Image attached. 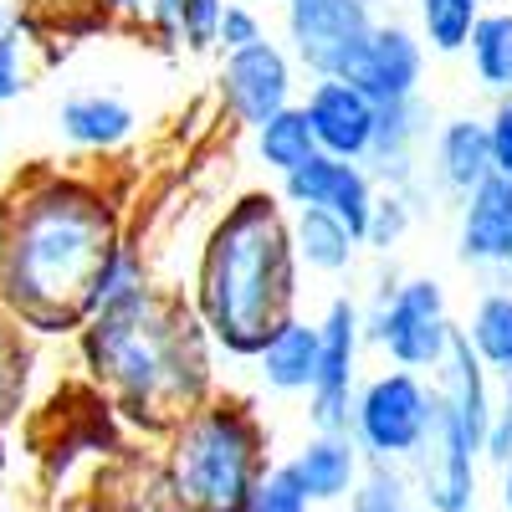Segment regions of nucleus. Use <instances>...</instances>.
Listing matches in <instances>:
<instances>
[{"instance_id": "nucleus-24", "label": "nucleus", "mask_w": 512, "mask_h": 512, "mask_svg": "<svg viewBox=\"0 0 512 512\" xmlns=\"http://www.w3.org/2000/svg\"><path fill=\"white\" fill-rule=\"evenodd\" d=\"M461 333L472 338V349L482 354V364L507 384L512 379V292L507 287H487Z\"/></svg>"}, {"instance_id": "nucleus-18", "label": "nucleus", "mask_w": 512, "mask_h": 512, "mask_svg": "<svg viewBox=\"0 0 512 512\" xmlns=\"http://www.w3.org/2000/svg\"><path fill=\"white\" fill-rule=\"evenodd\" d=\"M318 323L303 313H287L267 344L256 349V374L272 395H308L313 390V374H318Z\"/></svg>"}, {"instance_id": "nucleus-30", "label": "nucleus", "mask_w": 512, "mask_h": 512, "mask_svg": "<svg viewBox=\"0 0 512 512\" xmlns=\"http://www.w3.org/2000/svg\"><path fill=\"white\" fill-rule=\"evenodd\" d=\"M415 210H420L415 195H405V190H384V185H379L374 210H369V226H364V246H369L374 256H390V251L410 236Z\"/></svg>"}, {"instance_id": "nucleus-14", "label": "nucleus", "mask_w": 512, "mask_h": 512, "mask_svg": "<svg viewBox=\"0 0 512 512\" xmlns=\"http://www.w3.org/2000/svg\"><path fill=\"white\" fill-rule=\"evenodd\" d=\"M456 216V256L477 272H512V175H492L466 190Z\"/></svg>"}, {"instance_id": "nucleus-34", "label": "nucleus", "mask_w": 512, "mask_h": 512, "mask_svg": "<svg viewBox=\"0 0 512 512\" xmlns=\"http://www.w3.org/2000/svg\"><path fill=\"white\" fill-rule=\"evenodd\" d=\"M482 461H492L497 472L512 461V379H507V395H502V400H497V410H492L487 441H482Z\"/></svg>"}, {"instance_id": "nucleus-11", "label": "nucleus", "mask_w": 512, "mask_h": 512, "mask_svg": "<svg viewBox=\"0 0 512 512\" xmlns=\"http://www.w3.org/2000/svg\"><path fill=\"white\" fill-rule=\"evenodd\" d=\"M277 195L287 205H323L333 210L338 221H349V231L364 241V226H369V210H374V175L364 159H338V154H313L308 164H297L292 175L277 180Z\"/></svg>"}, {"instance_id": "nucleus-26", "label": "nucleus", "mask_w": 512, "mask_h": 512, "mask_svg": "<svg viewBox=\"0 0 512 512\" xmlns=\"http://www.w3.org/2000/svg\"><path fill=\"white\" fill-rule=\"evenodd\" d=\"M149 287H159L154 272H149V251H144L139 241H128V236H123V241L113 246V256L103 262V272H98L93 313H103V308H123V303H139Z\"/></svg>"}, {"instance_id": "nucleus-29", "label": "nucleus", "mask_w": 512, "mask_h": 512, "mask_svg": "<svg viewBox=\"0 0 512 512\" xmlns=\"http://www.w3.org/2000/svg\"><path fill=\"white\" fill-rule=\"evenodd\" d=\"M415 482L405 461H364V472L349 492V512H410Z\"/></svg>"}, {"instance_id": "nucleus-7", "label": "nucleus", "mask_w": 512, "mask_h": 512, "mask_svg": "<svg viewBox=\"0 0 512 512\" xmlns=\"http://www.w3.org/2000/svg\"><path fill=\"white\" fill-rule=\"evenodd\" d=\"M405 466H410L415 497L431 512H472L477 507L482 446L461 431V420L436 395V384H431V420H425V436H420V446Z\"/></svg>"}, {"instance_id": "nucleus-16", "label": "nucleus", "mask_w": 512, "mask_h": 512, "mask_svg": "<svg viewBox=\"0 0 512 512\" xmlns=\"http://www.w3.org/2000/svg\"><path fill=\"white\" fill-rule=\"evenodd\" d=\"M492 139L487 118H446L431 134V164H425V185H436L441 195L461 200L466 190H477L492 175Z\"/></svg>"}, {"instance_id": "nucleus-3", "label": "nucleus", "mask_w": 512, "mask_h": 512, "mask_svg": "<svg viewBox=\"0 0 512 512\" xmlns=\"http://www.w3.org/2000/svg\"><path fill=\"white\" fill-rule=\"evenodd\" d=\"M297 277L303 262L292 251V226L282 195L251 190L221 210L210 226L195 267V313L210 333V344L231 359H256L267 333L297 313Z\"/></svg>"}, {"instance_id": "nucleus-10", "label": "nucleus", "mask_w": 512, "mask_h": 512, "mask_svg": "<svg viewBox=\"0 0 512 512\" xmlns=\"http://www.w3.org/2000/svg\"><path fill=\"white\" fill-rule=\"evenodd\" d=\"M297 77H292V52L277 47L272 36L251 41V47L221 52V77H216V93L226 103V113L241 128H256L262 118H272L277 108L297 103L292 98Z\"/></svg>"}, {"instance_id": "nucleus-38", "label": "nucleus", "mask_w": 512, "mask_h": 512, "mask_svg": "<svg viewBox=\"0 0 512 512\" xmlns=\"http://www.w3.org/2000/svg\"><path fill=\"white\" fill-rule=\"evenodd\" d=\"M16 26H21V16H16V11L6 6V0H0V36H11Z\"/></svg>"}, {"instance_id": "nucleus-19", "label": "nucleus", "mask_w": 512, "mask_h": 512, "mask_svg": "<svg viewBox=\"0 0 512 512\" xmlns=\"http://www.w3.org/2000/svg\"><path fill=\"white\" fill-rule=\"evenodd\" d=\"M364 446L354 441V431H313V441H303V451L292 456L297 482L308 487V497L323 502H344L364 472Z\"/></svg>"}, {"instance_id": "nucleus-39", "label": "nucleus", "mask_w": 512, "mask_h": 512, "mask_svg": "<svg viewBox=\"0 0 512 512\" xmlns=\"http://www.w3.org/2000/svg\"><path fill=\"white\" fill-rule=\"evenodd\" d=\"M0 472H6V441H0Z\"/></svg>"}, {"instance_id": "nucleus-21", "label": "nucleus", "mask_w": 512, "mask_h": 512, "mask_svg": "<svg viewBox=\"0 0 512 512\" xmlns=\"http://www.w3.org/2000/svg\"><path fill=\"white\" fill-rule=\"evenodd\" d=\"M57 128H62V139L72 149L108 154V149H118V144H128L139 134V113L113 93H72L57 108Z\"/></svg>"}, {"instance_id": "nucleus-17", "label": "nucleus", "mask_w": 512, "mask_h": 512, "mask_svg": "<svg viewBox=\"0 0 512 512\" xmlns=\"http://www.w3.org/2000/svg\"><path fill=\"white\" fill-rule=\"evenodd\" d=\"M431 384H436V395L451 405V415L461 420V431L482 446L487 425H492V410H497V395H492V369L482 364V354L472 349V338H466L461 328L451 338L441 369L431 374Z\"/></svg>"}, {"instance_id": "nucleus-23", "label": "nucleus", "mask_w": 512, "mask_h": 512, "mask_svg": "<svg viewBox=\"0 0 512 512\" xmlns=\"http://www.w3.org/2000/svg\"><path fill=\"white\" fill-rule=\"evenodd\" d=\"M226 0H149L144 26L164 47H190V52H216Z\"/></svg>"}, {"instance_id": "nucleus-20", "label": "nucleus", "mask_w": 512, "mask_h": 512, "mask_svg": "<svg viewBox=\"0 0 512 512\" xmlns=\"http://www.w3.org/2000/svg\"><path fill=\"white\" fill-rule=\"evenodd\" d=\"M287 226H292L297 262H303L308 272H318V277H344V272H354L364 241L349 231V221H338L333 210H323V205H292Z\"/></svg>"}, {"instance_id": "nucleus-4", "label": "nucleus", "mask_w": 512, "mask_h": 512, "mask_svg": "<svg viewBox=\"0 0 512 512\" xmlns=\"http://www.w3.org/2000/svg\"><path fill=\"white\" fill-rule=\"evenodd\" d=\"M267 425L246 400L210 395L164 431V492L175 512H246L272 466Z\"/></svg>"}, {"instance_id": "nucleus-22", "label": "nucleus", "mask_w": 512, "mask_h": 512, "mask_svg": "<svg viewBox=\"0 0 512 512\" xmlns=\"http://www.w3.org/2000/svg\"><path fill=\"white\" fill-rule=\"evenodd\" d=\"M251 144H256V164L272 169V175H292L297 164H308L318 154V134H313V123H308V108L303 103H287L277 108L272 118H262L251 128Z\"/></svg>"}, {"instance_id": "nucleus-2", "label": "nucleus", "mask_w": 512, "mask_h": 512, "mask_svg": "<svg viewBox=\"0 0 512 512\" xmlns=\"http://www.w3.org/2000/svg\"><path fill=\"white\" fill-rule=\"evenodd\" d=\"M77 344L103 400L154 436L216 395V359H210L216 344L195 303H185L175 287H149L139 303L93 313Z\"/></svg>"}, {"instance_id": "nucleus-12", "label": "nucleus", "mask_w": 512, "mask_h": 512, "mask_svg": "<svg viewBox=\"0 0 512 512\" xmlns=\"http://www.w3.org/2000/svg\"><path fill=\"white\" fill-rule=\"evenodd\" d=\"M344 77L359 93H369L374 103H400L420 93L425 77V41L420 31L400 26V21H374L369 36L359 41V52L349 57Z\"/></svg>"}, {"instance_id": "nucleus-13", "label": "nucleus", "mask_w": 512, "mask_h": 512, "mask_svg": "<svg viewBox=\"0 0 512 512\" xmlns=\"http://www.w3.org/2000/svg\"><path fill=\"white\" fill-rule=\"evenodd\" d=\"M431 144V108L415 98L400 103H379L374 113V139H369V175L384 190H405L415 200H425V175H420V149Z\"/></svg>"}, {"instance_id": "nucleus-37", "label": "nucleus", "mask_w": 512, "mask_h": 512, "mask_svg": "<svg viewBox=\"0 0 512 512\" xmlns=\"http://www.w3.org/2000/svg\"><path fill=\"white\" fill-rule=\"evenodd\" d=\"M497 497H502V512H512V461L502 466V487H497Z\"/></svg>"}, {"instance_id": "nucleus-40", "label": "nucleus", "mask_w": 512, "mask_h": 512, "mask_svg": "<svg viewBox=\"0 0 512 512\" xmlns=\"http://www.w3.org/2000/svg\"><path fill=\"white\" fill-rule=\"evenodd\" d=\"M410 512H415V507H410Z\"/></svg>"}, {"instance_id": "nucleus-36", "label": "nucleus", "mask_w": 512, "mask_h": 512, "mask_svg": "<svg viewBox=\"0 0 512 512\" xmlns=\"http://www.w3.org/2000/svg\"><path fill=\"white\" fill-rule=\"evenodd\" d=\"M98 16L108 21H144L149 16V0H98Z\"/></svg>"}, {"instance_id": "nucleus-9", "label": "nucleus", "mask_w": 512, "mask_h": 512, "mask_svg": "<svg viewBox=\"0 0 512 512\" xmlns=\"http://www.w3.org/2000/svg\"><path fill=\"white\" fill-rule=\"evenodd\" d=\"M369 0H287V41L292 57L313 77H344L349 57L374 26Z\"/></svg>"}, {"instance_id": "nucleus-6", "label": "nucleus", "mask_w": 512, "mask_h": 512, "mask_svg": "<svg viewBox=\"0 0 512 512\" xmlns=\"http://www.w3.org/2000/svg\"><path fill=\"white\" fill-rule=\"evenodd\" d=\"M431 420V379L415 369H379L359 379L349 431L369 461H410Z\"/></svg>"}, {"instance_id": "nucleus-31", "label": "nucleus", "mask_w": 512, "mask_h": 512, "mask_svg": "<svg viewBox=\"0 0 512 512\" xmlns=\"http://www.w3.org/2000/svg\"><path fill=\"white\" fill-rule=\"evenodd\" d=\"M313 507H318V502L308 497L303 482H297L292 461H272V466H267V477L256 482L246 512H313Z\"/></svg>"}, {"instance_id": "nucleus-27", "label": "nucleus", "mask_w": 512, "mask_h": 512, "mask_svg": "<svg viewBox=\"0 0 512 512\" xmlns=\"http://www.w3.org/2000/svg\"><path fill=\"white\" fill-rule=\"evenodd\" d=\"M482 0H415V21H420V41L436 57H456L472 41V26L482 21Z\"/></svg>"}, {"instance_id": "nucleus-1", "label": "nucleus", "mask_w": 512, "mask_h": 512, "mask_svg": "<svg viewBox=\"0 0 512 512\" xmlns=\"http://www.w3.org/2000/svg\"><path fill=\"white\" fill-rule=\"evenodd\" d=\"M123 241L118 195L72 169H26L0 195V308L26 333H82L98 272Z\"/></svg>"}, {"instance_id": "nucleus-35", "label": "nucleus", "mask_w": 512, "mask_h": 512, "mask_svg": "<svg viewBox=\"0 0 512 512\" xmlns=\"http://www.w3.org/2000/svg\"><path fill=\"white\" fill-rule=\"evenodd\" d=\"M487 139H492L497 175H512V93L492 103V113H487Z\"/></svg>"}, {"instance_id": "nucleus-33", "label": "nucleus", "mask_w": 512, "mask_h": 512, "mask_svg": "<svg viewBox=\"0 0 512 512\" xmlns=\"http://www.w3.org/2000/svg\"><path fill=\"white\" fill-rule=\"evenodd\" d=\"M26 41H21V26L11 36H0V103H16L26 93Z\"/></svg>"}, {"instance_id": "nucleus-15", "label": "nucleus", "mask_w": 512, "mask_h": 512, "mask_svg": "<svg viewBox=\"0 0 512 512\" xmlns=\"http://www.w3.org/2000/svg\"><path fill=\"white\" fill-rule=\"evenodd\" d=\"M303 108H308V123H313L323 154H338V159H364L369 154L379 103L369 93H359L349 77H313Z\"/></svg>"}, {"instance_id": "nucleus-8", "label": "nucleus", "mask_w": 512, "mask_h": 512, "mask_svg": "<svg viewBox=\"0 0 512 512\" xmlns=\"http://www.w3.org/2000/svg\"><path fill=\"white\" fill-rule=\"evenodd\" d=\"M318 374L308 390L313 431H349L354 390H359V354H364V308L354 297H333L318 318Z\"/></svg>"}, {"instance_id": "nucleus-28", "label": "nucleus", "mask_w": 512, "mask_h": 512, "mask_svg": "<svg viewBox=\"0 0 512 512\" xmlns=\"http://www.w3.org/2000/svg\"><path fill=\"white\" fill-rule=\"evenodd\" d=\"M26 384H31V338L6 308H0V431L21 415Z\"/></svg>"}, {"instance_id": "nucleus-25", "label": "nucleus", "mask_w": 512, "mask_h": 512, "mask_svg": "<svg viewBox=\"0 0 512 512\" xmlns=\"http://www.w3.org/2000/svg\"><path fill=\"white\" fill-rule=\"evenodd\" d=\"M466 57H472V77L492 98L512 93V11H482V21L472 26V41H466Z\"/></svg>"}, {"instance_id": "nucleus-5", "label": "nucleus", "mask_w": 512, "mask_h": 512, "mask_svg": "<svg viewBox=\"0 0 512 512\" xmlns=\"http://www.w3.org/2000/svg\"><path fill=\"white\" fill-rule=\"evenodd\" d=\"M364 338L390 354V364L431 379L456 338L446 287L436 277H379L364 308Z\"/></svg>"}, {"instance_id": "nucleus-41", "label": "nucleus", "mask_w": 512, "mask_h": 512, "mask_svg": "<svg viewBox=\"0 0 512 512\" xmlns=\"http://www.w3.org/2000/svg\"><path fill=\"white\" fill-rule=\"evenodd\" d=\"M472 512H477V507H472Z\"/></svg>"}, {"instance_id": "nucleus-32", "label": "nucleus", "mask_w": 512, "mask_h": 512, "mask_svg": "<svg viewBox=\"0 0 512 512\" xmlns=\"http://www.w3.org/2000/svg\"><path fill=\"white\" fill-rule=\"evenodd\" d=\"M262 36H267L262 16H256L251 6H241V0H226V11H221V31H216V52L251 47V41H262Z\"/></svg>"}]
</instances>
